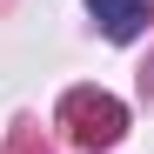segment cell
I'll use <instances>...</instances> for the list:
<instances>
[{
    "label": "cell",
    "mask_w": 154,
    "mask_h": 154,
    "mask_svg": "<svg viewBox=\"0 0 154 154\" xmlns=\"http://www.w3.org/2000/svg\"><path fill=\"white\" fill-rule=\"evenodd\" d=\"M87 7H94V20H100L107 40H134L141 20L154 14V0H87Z\"/></svg>",
    "instance_id": "obj_1"
}]
</instances>
